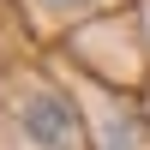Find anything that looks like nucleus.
<instances>
[{
  "label": "nucleus",
  "mask_w": 150,
  "mask_h": 150,
  "mask_svg": "<svg viewBox=\"0 0 150 150\" xmlns=\"http://www.w3.org/2000/svg\"><path fill=\"white\" fill-rule=\"evenodd\" d=\"M42 6H54V12H72V6H84V0H42Z\"/></svg>",
  "instance_id": "f03ea898"
},
{
  "label": "nucleus",
  "mask_w": 150,
  "mask_h": 150,
  "mask_svg": "<svg viewBox=\"0 0 150 150\" xmlns=\"http://www.w3.org/2000/svg\"><path fill=\"white\" fill-rule=\"evenodd\" d=\"M24 132H30L42 150H78V120L66 114V102L54 96H24Z\"/></svg>",
  "instance_id": "f257e3e1"
}]
</instances>
